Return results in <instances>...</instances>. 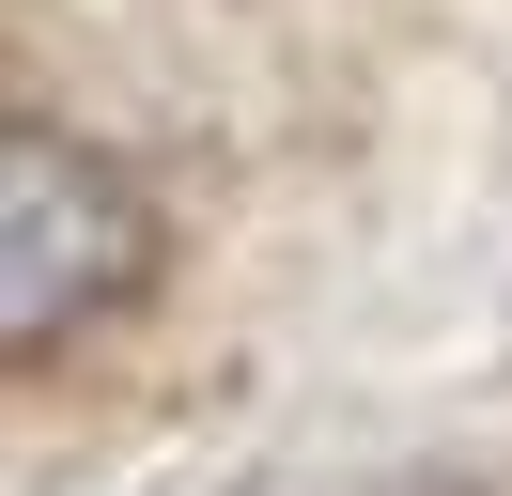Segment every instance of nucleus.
I'll use <instances>...</instances> for the list:
<instances>
[{
    "mask_svg": "<svg viewBox=\"0 0 512 496\" xmlns=\"http://www.w3.org/2000/svg\"><path fill=\"white\" fill-rule=\"evenodd\" d=\"M156 279V202L63 124H0V357H63Z\"/></svg>",
    "mask_w": 512,
    "mask_h": 496,
    "instance_id": "obj_1",
    "label": "nucleus"
},
{
    "mask_svg": "<svg viewBox=\"0 0 512 496\" xmlns=\"http://www.w3.org/2000/svg\"><path fill=\"white\" fill-rule=\"evenodd\" d=\"M357 496H481V481H435V465H404V481H357Z\"/></svg>",
    "mask_w": 512,
    "mask_h": 496,
    "instance_id": "obj_2",
    "label": "nucleus"
}]
</instances>
